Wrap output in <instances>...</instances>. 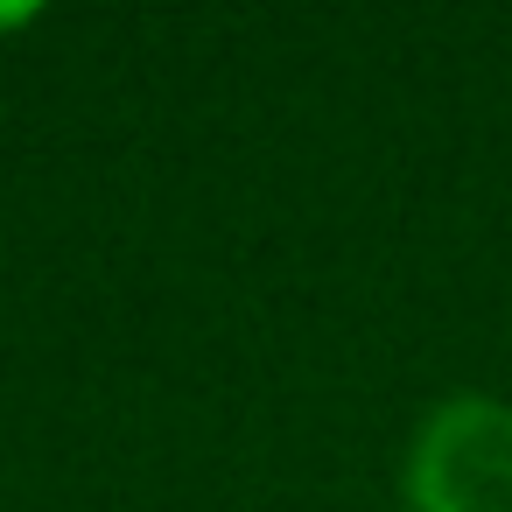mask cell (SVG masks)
I'll return each mask as SVG.
<instances>
[{
  "label": "cell",
  "mask_w": 512,
  "mask_h": 512,
  "mask_svg": "<svg viewBox=\"0 0 512 512\" xmlns=\"http://www.w3.org/2000/svg\"><path fill=\"white\" fill-rule=\"evenodd\" d=\"M407 512H512V400L498 393H442L400 456Z\"/></svg>",
  "instance_id": "6da1fadb"
},
{
  "label": "cell",
  "mask_w": 512,
  "mask_h": 512,
  "mask_svg": "<svg viewBox=\"0 0 512 512\" xmlns=\"http://www.w3.org/2000/svg\"><path fill=\"white\" fill-rule=\"evenodd\" d=\"M22 22H29V15H0V29H22Z\"/></svg>",
  "instance_id": "7a4b0ae2"
}]
</instances>
